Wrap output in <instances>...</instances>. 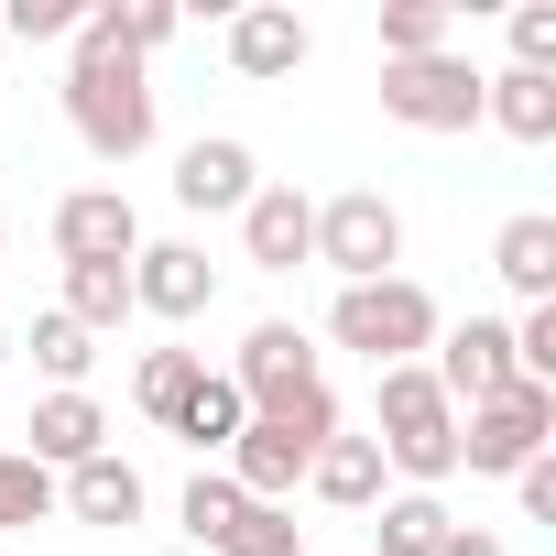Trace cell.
Segmentation results:
<instances>
[{
    "instance_id": "cell-1",
    "label": "cell",
    "mask_w": 556,
    "mask_h": 556,
    "mask_svg": "<svg viewBox=\"0 0 556 556\" xmlns=\"http://www.w3.org/2000/svg\"><path fill=\"white\" fill-rule=\"evenodd\" d=\"M371 447H382V469H404L415 491L458 480V404L437 393V371H426V361L382 371V415H371Z\"/></svg>"
},
{
    "instance_id": "cell-2",
    "label": "cell",
    "mask_w": 556,
    "mask_h": 556,
    "mask_svg": "<svg viewBox=\"0 0 556 556\" xmlns=\"http://www.w3.org/2000/svg\"><path fill=\"white\" fill-rule=\"evenodd\" d=\"M437 295L415 285V273H382V285H339V306H328V339L339 350H361L371 371H404V361H426L437 350Z\"/></svg>"
},
{
    "instance_id": "cell-3",
    "label": "cell",
    "mask_w": 556,
    "mask_h": 556,
    "mask_svg": "<svg viewBox=\"0 0 556 556\" xmlns=\"http://www.w3.org/2000/svg\"><path fill=\"white\" fill-rule=\"evenodd\" d=\"M66 121L99 164H131L153 142V88H142V55H77L66 66Z\"/></svg>"
},
{
    "instance_id": "cell-4",
    "label": "cell",
    "mask_w": 556,
    "mask_h": 556,
    "mask_svg": "<svg viewBox=\"0 0 556 556\" xmlns=\"http://www.w3.org/2000/svg\"><path fill=\"white\" fill-rule=\"evenodd\" d=\"M545 447H556V393H545V382H513V393H491V404L458 415V469H469V480H513V469H534Z\"/></svg>"
},
{
    "instance_id": "cell-5",
    "label": "cell",
    "mask_w": 556,
    "mask_h": 556,
    "mask_svg": "<svg viewBox=\"0 0 556 556\" xmlns=\"http://www.w3.org/2000/svg\"><path fill=\"white\" fill-rule=\"evenodd\" d=\"M317 262L339 285H382L404 262V207L382 186H350V197H317Z\"/></svg>"
},
{
    "instance_id": "cell-6",
    "label": "cell",
    "mask_w": 556,
    "mask_h": 556,
    "mask_svg": "<svg viewBox=\"0 0 556 556\" xmlns=\"http://www.w3.org/2000/svg\"><path fill=\"white\" fill-rule=\"evenodd\" d=\"M382 121H404V131H469V121H480V66H469V55L382 66Z\"/></svg>"
},
{
    "instance_id": "cell-7",
    "label": "cell",
    "mask_w": 556,
    "mask_h": 556,
    "mask_svg": "<svg viewBox=\"0 0 556 556\" xmlns=\"http://www.w3.org/2000/svg\"><path fill=\"white\" fill-rule=\"evenodd\" d=\"M437 393L469 415V404H491V393H513L523 371H513V317H458V328H437Z\"/></svg>"
},
{
    "instance_id": "cell-8",
    "label": "cell",
    "mask_w": 556,
    "mask_h": 556,
    "mask_svg": "<svg viewBox=\"0 0 556 556\" xmlns=\"http://www.w3.org/2000/svg\"><path fill=\"white\" fill-rule=\"evenodd\" d=\"M207 306H218V262H207L197 240H142V251H131V317L186 328V317H207Z\"/></svg>"
},
{
    "instance_id": "cell-9",
    "label": "cell",
    "mask_w": 556,
    "mask_h": 556,
    "mask_svg": "<svg viewBox=\"0 0 556 556\" xmlns=\"http://www.w3.org/2000/svg\"><path fill=\"white\" fill-rule=\"evenodd\" d=\"M306 382H328L317 371V350H306V328L295 317H262L251 339H240V361H229V393L262 415V404H285V393H306Z\"/></svg>"
},
{
    "instance_id": "cell-10",
    "label": "cell",
    "mask_w": 556,
    "mask_h": 556,
    "mask_svg": "<svg viewBox=\"0 0 556 556\" xmlns=\"http://www.w3.org/2000/svg\"><path fill=\"white\" fill-rule=\"evenodd\" d=\"M55 251L66 262H131L142 251V207L121 186H77V197H55Z\"/></svg>"
},
{
    "instance_id": "cell-11",
    "label": "cell",
    "mask_w": 556,
    "mask_h": 556,
    "mask_svg": "<svg viewBox=\"0 0 556 556\" xmlns=\"http://www.w3.org/2000/svg\"><path fill=\"white\" fill-rule=\"evenodd\" d=\"M240 251H251L262 273L317 262V197H306V186H251V207H240Z\"/></svg>"
},
{
    "instance_id": "cell-12",
    "label": "cell",
    "mask_w": 556,
    "mask_h": 556,
    "mask_svg": "<svg viewBox=\"0 0 556 556\" xmlns=\"http://www.w3.org/2000/svg\"><path fill=\"white\" fill-rule=\"evenodd\" d=\"M317 55V34L285 12V0H251V12H229V66L251 77V88H273V77H295Z\"/></svg>"
},
{
    "instance_id": "cell-13",
    "label": "cell",
    "mask_w": 556,
    "mask_h": 556,
    "mask_svg": "<svg viewBox=\"0 0 556 556\" xmlns=\"http://www.w3.org/2000/svg\"><path fill=\"white\" fill-rule=\"evenodd\" d=\"M251 186H262V175H251V142H229V131H207V142L175 153V207H197V218H218V207L240 218Z\"/></svg>"
},
{
    "instance_id": "cell-14",
    "label": "cell",
    "mask_w": 556,
    "mask_h": 556,
    "mask_svg": "<svg viewBox=\"0 0 556 556\" xmlns=\"http://www.w3.org/2000/svg\"><path fill=\"white\" fill-rule=\"evenodd\" d=\"M295 480H306V447H295L285 426H240V437H229V491H240V502H273V513H285Z\"/></svg>"
},
{
    "instance_id": "cell-15",
    "label": "cell",
    "mask_w": 556,
    "mask_h": 556,
    "mask_svg": "<svg viewBox=\"0 0 556 556\" xmlns=\"http://www.w3.org/2000/svg\"><path fill=\"white\" fill-rule=\"evenodd\" d=\"M99 447H110V415H99L88 393H45V404H34V447H23L34 469H55V480H66V469H77V458H99Z\"/></svg>"
},
{
    "instance_id": "cell-16",
    "label": "cell",
    "mask_w": 556,
    "mask_h": 556,
    "mask_svg": "<svg viewBox=\"0 0 556 556\" xmlns=\"http://www.w3.org/2000/svg\"><path fill=\"white\" fill-rule=\"evenodd\" d=\"M55 502H66L77 523H142V469H131L121 447H99V458H77V469L55 480Z\"/></svg>"
},
{
    "instance_id": "cell-17",
    "label": "cell",
    "mask_w": 556,
    "mask_h": 556,
    "mask_svg": "<svg viewBox=\"0 0 556 556\" xmlns=\"http://www.w3.org/2000/svg\"><path fill=\"white\" fill-rule=\"evenodd\" d=\"M491 273L523 295V306H556V218L545 207H523V218H502V240H491Z\"/></svg>"
},
{
    "instance_id": "cell-18",
    "label": "cell",
    "mask_w": 556,
    "mask_h": 556,
    "mask_svg": "<svg viewBox=\"0 0 556 556\" xmlns=\"http://www.w3.org/2000/svg\"><path fill=\"white\" fill-rule=\"evenodd\" d=\"M382 480H393V469H382V447H371V437H328V447L306 458V491H317V502H339V513H371V502H382Z\"/></svg>"
},
{
    "instance_id": "cell-19",
    "label": "cell",
    "mask_w": 556,
    "mask_h": 556,
    "mask_svg": "<svg viewBox=\"0 0 556 556\" xmlns=\"http://www.w3.org/2000/svg\"><path fill=\"white\" fill-rule=\"evenodd\" d=\"M480 121L513 131V142H556V77H523V66L480 77Z\"/></svg>"
},
{
    "instance_id": "cell-20",
    "label": "cell",
    "mask_w": 556,
    "mask_h": 556,
    "mask_svg": "<svg viewBox=\"0 0 556 556\" xmlns=\"http://www.w3.org/2000/svg\"><path fill=\"white\" fill-rule=\"evenodd\" d=\"M240 426H251V404L229 393V371H197V393L175 404V437H186L197 458H229V437H240Z\"/></svg>"
},
{
    "instance_id": "cell-21",
    "label": "cell",
    "mask_w": 556,
    "mask_h": 556,
    "mask_svg": "<svg viewBox=\"0 0 556 556\" xmlns=\"http://www.w3.org/2000/svg\"><path fill=\"white\" fill-rule=\"evenodd\" d=\"M66 317L99 339V328H121L131 317V262H66Z\"/></svg>"
},
{
    "instance_id": "cell-22",
    "label": "cell",
    "mask_w": 556,
    "mask_h": 556,
    "mask_svg": "<svg viewBox=\"0 0 556 556\" xmlns=\"http://www.w3.org/2000/svg\"><path fill=\"white\" fill-rule=\"evenodd\" d=\"M447 523H458V513H447L437 491H382V556H437Z\"/></svg>"
},
{
    "instance_id": "cell-23",
    "label": "cell",
    "mask_w": 556,
    "mask_h": 556,
    "mask_svg": "<svg viewBox=\"0 0 556 556\" xmlns=\"http://www.w3.org/2000/svg\"><path fill=\"white\" fill-rule=\"evenodd\" d=\"M447 34H458V12H447V0H393V12H382V66L447 55Z\"/></svg>"
},
{
    "instance_id": "cell-24",
    "label": "cell",
    "mask_w": 556,
    "mask_h": 556,
    "mask_svg": "<svg viewBox=\"0 0 556 556\" xmlns=\"http://www.w3.org/2000/svg\"><path fill=\"white\" fill-rule=\"evenodd\" d=\"M197 371H207V350H142V371H131V404H142L153 426H175V404L197 393Z\"/></svg>"
},
{
    "instance_id": "cell-25",
    "label": "cell",
    "mask_w": 556,
    "mask_h": 556,
    "mask_svg": "<svg viewBox=\"0 0 556 556\" xmlns=\"http://www.w3.org/2000/svg\"><path fill=\"white\" fill-rule=\"evenodd\" d=\"M34 361L55 371V393H77V382H88V361H99V339H88L66 306H45V317H34Z\"/></svg>"
},
{
    "instance_id": "cell-26",
    "label": "cell",
    "mask_w": 556,
    "mask_h": 556,
    "mask_svg": "<svg viewBox=\"0 0 556 556\" xmlns=\"http://www.w3.org/2000/svg\"><path fill=\"white\" fill-rule=\"evenodd\" d=\"M251 426H285V437H295V447L317 458V447L339 437V393H328V382H306V393H285V404H262Z\"/></svg>"
},
{
    "instance_id": "cell-27",
    "label": "cell",
    "mask_w": 556,
    "mask_h": 556,
    "mask_svg": "<svg viewBox=\"0 0 556 556\" xmlns=\"http://www.w3.org/2000/svg\"><path fill=\"white\" fill-rule=\"evenodd\" d=\"M175 513H186V534H197V545H229V523H240V513H251V502H240V491H229V469H197V480H186V502H175Z\"/></svg>"
},
{
    "instance_id": "cell-28",
    "label": "cell",
    "mask_w": 556,
    "mask_h": 556,
    "mask_svg": "<svg viewBox=\"0 0 556 556\" xmlns=\"http://www.w3.org/2000/svg\"><path fill=\"white\" fill-rule=\"evenodd\" d=\"M55 513V469H34L23 447H0V534L12 523H45Z\"/></svg>"
},
{
    "instance_id": "cell-29",
    "label": "cell",
    "mask_w": 556,
    "mask_h": 556,
    "mask_svg": "<svg viewBox=\"0 0 556 556\" xmlns=\"http://www.w3.org/2000/svg\"><path fill=\"white\" fill-rule=\"evenodd\" d=\"M218 556H306V523H295V513H273V502H251V513L229 523Z\"/></svg>"
},
{
    "instance_id": "cell-30",
    "label": "cell",
    "mask_w": 556,
    "mask_h": 556,
    "mask_svg": "<svg viewBox=\"0 0 556 556\" xmlns=\"http://www.w3.org/2000/svg\"><path fill=\"white\" fill-rule=\"evenodd\" d=\"M513 66L556 77V0H523V12H513Z\"/></svg>"
},
{
    "instance_id": "cell-31",
    "label": "cell",
    "mask_w": 556,
    "mask_h": 556,
    "mask_svg": "<svg viewBox=\"0 0 556 556\" xmlns=\"http://www.w3.org/2000/svg\"><path fill=\"white\" fill-rule=\"evenodd\" d=\"M77 23H88V0H12V34L23 45H66Z\"/></svg>"
},
{
    "instance_id": "cell-32",
    "label": "cell",
    "mask_w": 556,
    "mask_h": 556,
    "mask_svg": "<svg viewBox=\"0 0 556 556\" xmlns=\"http://www.w3.org/2000/svg\"><path fill=\"white\" fill-rule=\"evenodd\" d=\"M121 45H131V55L175 45V0H131V12H121Z\"/></svg>"
},
{
    "instance_id": "cell-33",
    "label": "cell",
    "mask_w": 556,
    "mask_h": 556,
    "mask_svg": "<svg viewBox=\"0 0 556 556\" xmlns=\"http://www.w3.org/2000/svg\"><path fill=\"white\" fill-rule=\"evenodd\" d=\"M513 491H523V513H534V523H556V447H545L534 469H513Z\"/></svg>"
},
{
    "instance_id": "cell-34",
    "label": "cell",
    "mask_w": 556,
    "mask_h": 556,
    "mask_svg": "<svg viewBox=\"0 0 556 556\" xmlns=\"http://www.w3.org/2000/svg\"><path fill=\"white\" fill-rule=\"evenodd\" d=\"M437 556H502V534H491V523H447V545H437Z\"/></svg>"
},
{
    "instance_id": "cell-35",
    "label": "cell",
    "mask_w": 556,
    "mask_h": 556,
    "mask_svg": "<svg viewBox=\"0 0 556 556\" xmlns=\"http://www.w3.org/2000/svg\"><path fill=\"white\" fill-rule=\"evenodd\" d=\"M0 251H12V218H0Z\"/></svg>"
},
{
    "instance_id": "cell-36",
    "label": "cell",
    "mask_w": 556,
    "mask_h": 556,
    "mask_svg": "<svg viewBox=\"0 0 556 556\" xmlns=\"http://www.w3.org/2000/svg\"><path fill=\"white\" fill-rule=\"evenodd\" d=\"M0 361H12V339H0Z\"/></svg>"
}]
</instances>
